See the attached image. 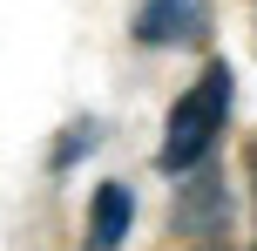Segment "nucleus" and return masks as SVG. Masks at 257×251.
Instances as JSON below:
<instances>
[{
  "label": "nucleus",
  "instance_id": "6",
  "mask_svg": "<svg viewBox=\"0 0 257 251\" xmlns=\"http://www.w3.org/2000/svg\"><path fill=\"white\" fill-rule=\"evenodd\" d=\"M244 170H250V190H257V143L244 149Z\"/></svg>",
  "mask_w": 257,
  "mask_h": 251
},
{
  "label": "nucleus",
  "instance_id": "3",
  "mask_svg": "<svg viewBox=\"0 0 257 251\" xmlns=\"http://www.w3.org/2000/svg\"><path fill=\"white\" fill-rule=\"evenodd\" d=\"M176 231H190V238H217V231H223V177L217 170H196L190 184H183Z\"/></svg>",
  "mask_w": 257,
  "mask_h": 251
},
{
  "label": "nucleus",
  "instance_id": "2",
  "mask_svg": "<svg viewBox=\"0 0 257 251\" xmlns=\"http://www.w3.org/2000/svg\"><path fill=\"white\" fill-rule=\"evenodd\" d=\"M128 34L142 48H190L210 34V0H136Z\"/></svg>",
  "mask_w": 257,
  "mask_h": 251
},
{
  "label": "nucleus",
  "instance_id": "5",
  "mask_svg": "<svg viewBox=\"0 0 257 251\" xmlns=\"http://www.w3.org/2000/svg\"><path fill=\"white\" fill-rule=\"evenodd\" d=\"M95 143H102V122H68V136H61V149H54V170H68V163H75V156H88V149Z\"/></svg>",
  "mask_w": 257,
  "mask_h": 251
},
{
  "label": "nucleus",
  "instance_id": "4",
  "mask_svg": "<svg viewBox=\"0 0 257 251\" xmlns=\"http://www.w3.org/2000/svg\"><path fill=\"white\" fill-rule=\"evenodd\" d=\"M128 217H136V197H128V184H102L88 204V251H115L128 238Z\"/></svg>",
  "mask_w": 257,
  "mask_h": 251
},
{
  "label": "nucleus",
  "instance_id": "1",
  "mask_svg": "<svg viewBox=\"0 0 257 251\" xmlns=\"http://www.w3.org/2000/svg\"><path fill=\"white\" fill-rule=\"evenodd\" d=\"M223 122H230V61H210L203 75L176 95V109H169V122H163V149H156V163H163L169 177H196L203 156L217 149Z\"/></svg>",
  "mask_w": 257,
  "mask_h": 251
}]
</instances>
